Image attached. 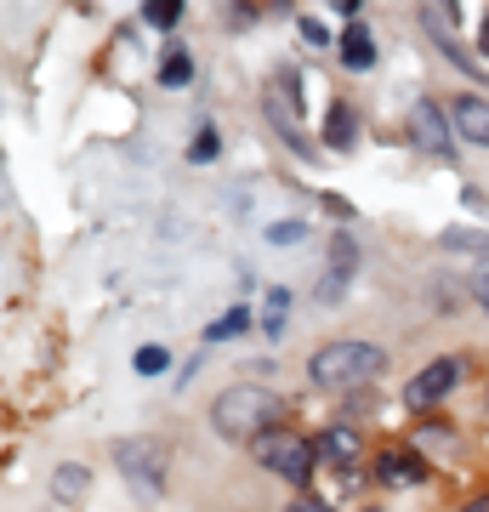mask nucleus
Masks as SVG:
<instances>
[{
  "mask_svg": "<svg viewBox=\"0 0 489 512\" xmlns=\"http://www.w3.org/2000/svg\"><path fill=\"white\" fill-rule=\"evenodd\" d=\"M455 382H461V359H433L427 370H416V376L404 382V404L421 416V410H433V404L444 399Z\"/></svg>",
  "mask_w": 489,
  "mask_h": 512,
  "instance_id": "39448f33",
  "label": "nucleus"
},
{
  "mask_svg": "<svg viewBox=\"0 0 489 512\" xmlns=\"http://www.w3.org/2000/svg\"><path fill=\"white\" fill-rule=\"evenodd\" d=\"M376 473L387 478V484H421V473H427V467H421V456H416V450H387Z\"/></svg>",
  "mask_w": 489,
  "mask_h": 512,
  "instance_id": "9d476101",
  "label": "nucleus"
},
{
  "mask_svg": "<svg viewBox=\"0 0 489 512\" xmlns=\"http://www.w3.org/2000/svg\"><path fill=\"white\" fill-rule=\"evenodd\" d=\"M461 512H489V495H478V501H467Z\"/></svg>",
  "mask_w": 489,
  "mask_h": 512,
  "instance_id": "b1692460",
  "label": "nucleus"
},
{
  "mask_svg": "<svg viewBox=\"0 0 489 512\" xmlns=\"http://www.w3.org/2000/svg\"><path fill=\"white\" fill-rule=\"evenodd\" d=\"M143 18L154 23V29H171V23L182 18V0H143Z\"/></svg>",
  "mask_w": 489,
  "mask_h": 512,
  "instance_id": "a211bd4d",
  "label": "nucleus"
},
{
  "mask_svg": "<svg viewBox=\"0 0 489 512\" xmlns=\"http://www.w3.org/2000/svg\"><path fill=\"white\" fill-rule=\"evenodd\" d=\"M279 416H285V399H279V393H268V387H251V382H239V387H228V393H217V404H211V427H217L228 444L268 439L273 427H279Z\"/></svg>",
  "mask_w": 489,
  "mask_h": 512,
  "instance_id": "f257e3e1",
  "label": "nucleus"
},
{
  "mask_svg": "<svg viewBox=\"0 0 489 512\" xmlns=\"http://www.w3.org/2000/svg\"><path fill=\"white\" fill-rule=\"evenodd\" d=\"M381 365H387V353L376 342H325V348L313 353L308 376L319 387H330V393H353V387L376 382Z\"/></svg>",
  "mask_w": 489,
  "mask_h": 512,
  "instance_id": "f03ea898",
  "label": "nucleus"
},
{
  "mask_svg": "<svg viewBox=\"0 0 489 512\" xmlns=\"http://www.w3.org/2000/svg\"><path fill=\"white\" fill-rule=\"evenodd\" d=\"M353 262H359V245H353L347 234H336V245H330V279L319 285V296H325V302H336V296L347 291V279H353Z\"/></svg>",
  "mask_w": 489,
  "mask_h": 512,
  "instance_id": "6e6552de",
  "label": "nucleus"
},
{
  "mask_svg": "<svg viewBox=\"0 0 489 512\" xmlns=\"http://www.w3.org/2000/svg\"><path fill=\"white\" fill-rule=\"evenodd\" d=\"M131 365H137V376H165V370H171V353H165L160 342H148V348H137Z\"/></svg>",
  "mask_w": 489,
  "mask_h": 512,
  "instance_id": "2eb2a0df",
  "label": "nucleus"
},
{
  "mask_svg": "<svg viewBox=\"0 0 489 512\" xmlns=\"http://www.w3.org/2000/svg\"><path fill=\"white\" fill-rule=\"evenodd\" d=\"M472 296H478V308L489 313V251H484V262H478V279H472Z\"/></svg>",
  "mask_w": 489,
  "mask_h": 512,
  "instance_id": "412c9836",
  "label": "nucleus"
},
{
  "mask_svg": "<svg viewBox=\"0 0 489 512\" xmlns=\"http://www.w3.org/2000/svg\"><path fill=\"white\" fill-rule=\"evenodd\" d=\"M114 461H120L126 484L143 495V501H160V490H165V444H154V439H120V444H114Z\"/></svg>",
  "mask_w": 489,
  "mask_h": 512,
  "instance_id": "20e7f679",
  "label": "nucleus"
},
{
  "mask_svg": "<svg viewBox=\"0 0 489 512\" xmlns=\"http://www.w3.org/2000/svg\"><path fill=\"white\" fill-rule=\"evenodd\" d=\"M188 80H194V57L171 52V57H165V69H160V86H188Z\"/></svg>",
  "mask_w": 489,
  "mask_h": 512,
  "instance_id": "dca6fc26",
  "label": "nucleus"
},
{
  "mask_svg": "<svg viewBox=\"0 0 489 512\" xmlns=\"http://www.w3.org/2000/svg\"><path fill=\"white\" fill-rule=\"evenodd\" d=\"M285 512H325V507H319V501H302V495H296V501H290Z\"/></svg>",
  "mask_w": 489,
  "mask_h": 512,
  "instance_id": "5701e85b",
  "label": "nucleus"
},
{
  "mask_svg": "<svg viewBox=\"0 0 489 512\" xmlns=\"http://www.w3.org/2000/svg\"><path fill=\"white\" fill-rule=\"evenodd\" d=\"M342 63L347 69H370L376 63V46H370V29L364 23H347L342 29Z\"/></svg>",
  "mask_w": 489,
  "mask_h": 512,
  "instance_id": "9b49d317",
  "label": "nucleus"
},
{
  "mask_svg": "<svg viewBox=\"0 0 489 512\" xmlns=\"http://www.w3.org/2000/svg\"><path fill=\"white\" fill-rule=\"evenodd\" d=\"M239 330H251V308H228L222 319H211L205 325V342H234Z\"/></svg>",
  "mask_w": 489,
  "mask_h": 512,
  "instance_id": "4468645a",
  "label": "nucleus"
},
{
  "mask_svg": "<svg viewBox=\"0 0 489 512\" xmlns=\"http://www.w3.org/2000/svg\"><path fill=\"white\" fill-rule=\"evenodd\" d=\"M302 40H308V46H330L325 23H313V18H302Z\"/></svg>",
  "mask_w": 489,
  "mask_h": 512,
  "instance_id": "4be33fe9",
  "label": "nucleus"
},
{
  "mask_svg": "<svg viewBox=\"0 0 489 512\" xmlns=\"http://www.w3.org/2000/svg\"><path fill=\"white\" fill-rule=\"evenodd\" d=\"M325 143H330V148H353V143H359V120H353V109H347V103H330V114H325Z\"/></svg>",
  "mask_w": 489,
  "mask_h": 512,
  "instance_id": "f8f14e48",
  "label": "nucleus"
},
{
  "mask_svg": "<svg viewBox=\"0 0 489 512\" xmlns=\"http://www.w3.org/2000/svg\"><path fill=\"white\" fill-rule=\"evenodd\" d=\"M319 456L336 461V467H353V461H359V433H353V427H330V433H319Z\"/></svg>",
  "mask_w": 489,
  "mask_h": 512,
  "instance_id": "1a4fd4ad",
  "label": "nucleus"
},
{
  "mask_svg": "<svg viewBox=\"0 0 489 512\" xmlns=\"http://www.w3.org/2000/svg\"><path fill=\"white\" fill-rule=\"evenodd\" d=\"M285 308H290V291H273L268 296V319H262V325H268V336H279V330H285Z\"/></svg>",
  "mask_w": 489,
  "mask_h": 512,
  "instance_id": "aec40b11",
  "label": "nucleus"
},
{
  "mask_svg": "<svg viewBox=\"0 0 489 512\" xmlns=\"http://www.w3.org/2000/svg\"><path fill=\"white\" fill-rule=\"evenodd\" d=\"M262 239H268V245H302V239H308V222H268Z\"/></svg>",
  "mask_w": 489,
  "mask_h": 512,
  "instance_id": "f3484780",
  "label": "nucleus"
},
{
  "mask_svg": "<svg viewBox=\"0 0 489 512\" xmlns=\"http://www.w3.org/2000/svg\"><path fill=\"white\" fill-rule=\"evenodd\" d=\"M86 490H91V473L80 467V461H63V467L52 473V495H57V501H80Z\"/></svg>",
  "mask_w": 489,
  "mask_h": 512,
  "instance_id": "ddd939ff",
  "label": "nucleus"
},
{
  "mask_svg": "<svg viewBox=\"0 0 489 512\" xmlns=\"http://www.w3.org/2000/svg\"><path fill=\"white\" fill-rule=\"evenodd\" d=\"M450 120H455V131H461L467 143L489 148V97H461V103L450 109Z\"/></svg>",
  "mask_w": 489,
  "mask_h": 512,
  "instance_id": "0eeeda50",
  "label": "nucleus"
},
{
  "mask_svg": "<svg viewBox=\"0 0 489 512\" xmlns=\"http://www.w3.org/2000/svg\"><path fill=\"white\" fill-rule=\"evenodd\" d=\"M478 52L489 57V18H484V29H478Z\"/></svg>",
  "mask_w": 489,
  "mask_h": 512,
  "instance_id": "393cba45",
  "label": "nucleus"
},
{
  "mask_svg": "<svg viewBox=\"0 0 489 512\" xmlns=\"http://www.w3.org/2000/svg\"><path fill=\"white\" fill-rule=\"evenodd\" d=\"M251 456L262 461L268 473L290 478V484H308V478H313V461H319V444H308V439H296V433H279V427H273L268 439L251 444Z\"/></svg>",
  "mask_w": 489,
  "mask_h": 512,
  "instance_id": "7ed1b4c3",
  "label": "nucleus"
},
{
  "mask_svg": "<svg viewBox=\"0 0 489 512\" xmlns=\"http://www.w3.org/2000/svg\"><path fill=\"white\" fill-rule=\"evenodd\" d=\"M410 137H416V148H427V154H438V160H450L455 154V137H450L444 109H438L433 97H421L416 109H410Z\"/></svg>",
  "mask_w": 489,
  "mask_h": 512,
  "instance_id": "423d86ee",
  "label": "nucleus"
},
{
  "mask_svg": "<svg viewBox=\"0 0 489 512\" xmlns=\"http://www.w3.org/2000/svg\"><path fill=\"white\" fill-rule=\"evenodd\" d=\"M217 154H222V137H217V131H211V126H205L200 137H194V143H188V160H194V165L217 160Z\"/></svg>",
  "mask_w": 489,
  "mask_h": 512,
  "instance_id": "6ab92c4d",
  "label": "nucleus"
}]
</instances>
